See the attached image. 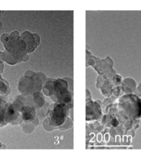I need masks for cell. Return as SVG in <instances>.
Wrapping results in <instances>:
<instances>
[{
    "instance_id": "3957f363",
    "label": "cell",
    "mask_w": 141,
    "mask_h": 160,
    "mask_svg": "<svg viewBox=\"0 0 141 160\" xmlns=\"http://www.w3.org/2000/svg\"><path fill=\"white\" fill-rule=\"evenodd\" d=\"M118 109L124 118L139 119L141 118V99L132 94L122 96L118 101Z\"/></svg>"
},
{
    "instance_id": "30bf717a",
    "label": "cell",
    "mask_w": 141,
    "mask_h": 160,
    "mask_svg": "<svg viewBox=\"0 0 141 160\" xmlns=\"http://www.w3.org/2000/svg\"><path fill=\"white\" fill-rule=\"evenodd\" d=\"M113 82L115 85H119L122 83V78L119 75H115L113 76Z\"/></svg>"
},
{
    "instance_id": "9c48e42d",
    "label": "cell",
    "mask_w": 141,
    "mask_h": 160,
    "mask_svg": "<svg viewBox=\"0 0 141 160\" xmlns=\"http://www.w3.org/2000/svg\"><path fill=\"white\" fill-rule=\"evenodd\" d=\"M8 90V85L4 80L0 77V94H4Z\"/></svg>"
},
{
    "instance_id": "ba28073f",
    "label": "cell",
    "mask_w": 141,
    "mask_h": 160,
    "mask_svg": "<svg viewBox=\"0 0 141 160\" xmlns=\"http://www.w3.org/2000/svg\"><path fill=\"white\" fill-rule=\"evenodd\" d=\"M22 115H23V119H25L26 121H28L29 119H31L32 117H34L35 115V110L33 108L28 107V106H25L22 109Z\"/></svg>"
},
{
    "instance_id": "5b68a950",
    "label": "cell",
    "mask_w": 141,
    "mask_h": 160,
    "mask_svg": "<svg viewBox=\"0 0 141 160\" xmlns=\"http://www.w3.org/2000/svg\"><path fill=\"white\" fill-rule=\"evenodd\" d=\"M68 108L65 103H55L51 105L48 111V119L51 125L59 126L66 120Z\"/></svg>"
},
{
    "instance_id": "8fae6325",
    "label": "cell",
    "mask_w": 141,
    "mask_h": 160,
    "mask_svg": "<svg viewBox=\"0 0 141 160\" xmlns=\"http://www.w3.org/2000/svg\"><path fill=\"white\" fill-rule=\"evenodd\" d=\"M136 96L139 97V96H141V83H140V85H139V87L137 88L136 90Z\"/></svg>"
},
{
    "instance_id": "277c9868",
    "label": "cell",
    "mask_w": 141,
    "mask_h": 160,
    "mask_svg": "<svg viewBox=\"0 0 141 160\" xmlns=\"http://www.w3.org/2000/svg\"><path fill=\"white\" fill-rule=\"evenodd\" d=\"M42 78L44 75L41 73H35L28 71L19 82L18 89L22 94L28 95L39 92L42 88Z\"/></svg>"
},
{
    "instance_id": "7c38bea8",
    "label": "cell",
    "mask_w": 141,
    "mask_h": 160,
    "mask_svg": "<svg viewBox=\"0 0 141 160\" xmlns=\"http://www.w3.org/2000/svg\"><path fill=\"white\" fill-rule=\"evenodd\" d=\"M2 11H0V28H2V20H1V14H2Z\"/></svg>"
},
{
    "instance_id": "52a82bcc",
    "label": "cell",
    "mask_w": 141,
    "mask_h": 160,
    "mask_svg": "<svg viewBox=\"0 0 141 160\" xmlns=\"http://www.w3.org/2000/svg\"><path fill=\"white\" fill-rule=\"evenodd\" d=\"M122 84H123V88H123V91L127 92V94H131L133 92L136 90V82L132 78H126L125 80H124Z\"/></svg>"
},
{
    "instance_id": "8992f818",
    "label": "cell",
    "mask_w": 141,
    "mask_h": 160,
    "mask_svg": "<svg viewBox=\"0 0 141 160\" xmlns=\"http://www.w3.org/2000/svg\"><path fill=\"white\" fill-rule=\"evenodd\" d=\"M20 38L27 44V52L28 54L33 53L40 44V36L37 33L26 31L20 34Z\"/></svg>"
},
{
    "instance_id": "6da1fadb",
    "label": "cell",
    "mask_w": 141,
    "mask_h": 160,
    "mask_svg": "<svg viewBox=\"0 0 141 160\" xmlns=\"http://www.w3.org/2000/svg\"><path fill=\"white\" fill-rule=\"evenodd\" d=\"M1 41L5 48V52L13 56L20 62L27 61L28 55L27 52V44L20 38L17 31L11 33H4L1 36Z\"/></svg>"
},
{
    "instance_id": "7a4b0ae2",
    "label": "cell",
    "mask_w": 141,
    "mask_h": 160,
    "mask_svg": "<svg viewBox=\"0 0 141 160\" xmlns=\"http://www.w3.org/2000/svg\"><path fill=\"white\" fill-rule=\"evenodd\" d=\"M43 92L56 103L66 105L72 100L68 82L64 79H49L44 86Z\"/></svg>"
}]
</instances>
